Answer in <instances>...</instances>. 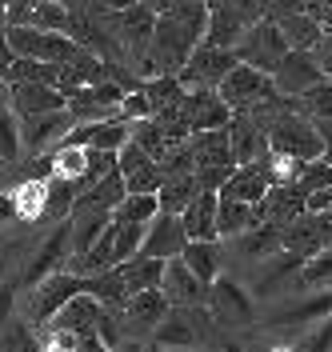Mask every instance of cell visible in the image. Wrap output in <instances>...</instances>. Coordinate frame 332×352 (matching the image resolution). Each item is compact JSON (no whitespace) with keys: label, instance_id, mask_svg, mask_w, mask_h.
Instances as JSON below:
<instances>
[{"label":"cell","instance_id":"obj_33","mask_svg":"<svg viewBox=\"0 0 332 352\" xmlns=\"http://www.w3.org/2000/svg\"><path fill=\"white\" fill-rule=\"evenodd\" d=\"M276 28L285 32L288 48H309V52L320 44V36H324L320 21L309 16V12H288V16H276Z\"/></svg>","mask_w":332,"mask_h":352},{"label":"cell","instance_id":"obj_26","mask_svg":"<svg viewBox=\"0 0 332 352\" xmlns=\"http://www.w3.org/2000/svg\"><path fill=\"white\" fill-rule=\"evenodd\" d=\"M236 248L244 256H252V261H268V256L285 252V228L272 224V220H261V224H252L248 232L236 236Z\"/></svg>","mask_w":332,"mask_h":352},{"label":"cell","instance_id":"obj_29","mask_svg":"<svg viewBox=\"0 0 332 352\" xmlns=\"http://www.w3.org/2000/svg\"><path fill=\"white\" fill-rule=\"evenodd\" d=\"M85 292H89L92 300H100L104 308L112 312H120V308L129 305V285H124V276H120V268H104V272H92L85 276Z\"/></svg>","mask_w":332,"mask_h":352},{"label":"cell","instance_id":"obj_50","mask_svg":"<svg viewBox=\"0 0 332 352\" xmlns=\"http://www.w3.org/2000/svg\"><path fill=\"white\" fill-rule=\"evenodd\" d=\"M232 173H236V168H197V184L204 192H221L224 184L232 180Z\"/></svg>","mask_w":332,"mask_h":352},{"label":"cell","instance_id":"obj_62","mask_svg":"<svg viewBox=\"0 0 332 352\" xmlns=\"http://www.w3.org/2000/svg\"><path fill=\"white\" fill-rule=\"evenodd\" d=\"M4 164H8V160H4V156H0V168H4Z\"/></svg>","mask_w":332,"mask_h":352},{"label":"cell","instance_id":"obj_22","mask_svg":"<svg viewBox=\"0 0 332 352\" xmlns=\"http://www.w3.org/2000/svg\"><path fill=\"white\" fill-rule=\"evenodd\" d=\"M12 109L21 120L45 116V112H60L68 109V96L52 85H12Z\"/></svg>","mask_w":332,"mask_h":352},{"label":"cell","instance_id":"obj_48","mask_svg":"<svg viewBox=\"0 0 332 352\" xmlns=\"http://www.w3.org/2000/svg\"><path fill=\"white\" fill-rule=\"evenodd\" d=\"M300 188L305 192H316V188H332V164L320 156V160H309L300 168Z\"/></svg>","mask_w":332,"mask_h":352},{"label":"cell","instance_id":"obj_28","mask_svg":"<svg viewBox=\"0 0 332 352\" xmlns=\"http://www.w3.org/2000/svg\"><path fill=\"white\" fill-rule=\"evenodd\" d=\"M180 261L188 264V272L197 276L204 288H212V280L221 276V244L217 241H188Z\"/></svg>","mask_w":332,"mask_h":352},{"label":"cell","instance_id":"obj_8","mask_svg":"<svg viewBox=\"0 0 332 352\" xmlns=\"http://www.w3.org/2000/svg\"><path fill=\"white\" fill-rule=\"evenodd\" d=\"M72 256V217L60 220L52 232L45 236V244L36 248V256L24 264V276H21V288H36L41 280H48L52 272H60Z\"/></svg>","mask_w":332,"mask_h":352},{"label":"cell","instance_id":"obj_23","mask_svg":"<svg viewBox=\"0 0 332 352\" xmlns=\"http://www.w3.org/2000/svg\"><path fill=\"white\" fill-rule=\"evenodd\" d=\"M188 148H192V160H197V168H236V160H232V140H228V129L192 132V136H188Z\"/></svg>","mask_w":332,"mask_h":352},{"label":"cell","instance_id":"obj_64","mask_svg":"<svg viewBox=\"0 0 332 352\" xmlns=\"http://www.w3.org/2000/svg\"><path fill=\"white\" fill-rule=\"evenodd\" d=\"M0 285H4V276H0Z\"/></svg>","mask_w":332,"mask_h":352},{"label":"cell","instance_id":"obj_53","mask_svg":"<svg viewBox=\"0 0 332 352\" xmlns=\"http://www.w3.org/2000/svg\"><path fill=\"white\" fill-rule=\"evenodd\" d=\"M312 56H316V65L324 68V76L332 80V32H324V36H320V44L312 48Z\"/></svg>","mask_w":332,"mask_h":352},{"label":"cell","instance_id":"obj_52","mask_svg":"<svg viewBox=\"0 0 332 352\" xmlns=\"http://www.w3.org/2000/svg\"><path fill=\"white\" fill-rule=\"evenodd\" d=\"M305 212H332V188H316V192H309V200H305Z\"/></svg>","mask_w":332,"mask_h":352},{"label":"cell","instance_id":"obj_51","mask_svg":"<svg viewBox=\"0 0 332 352\" xmlns=\"http://www.w3.org/2000/svg\"><path fill=\"white\" fill-rule=\"evenodd\" d=\"M232 8L241 12V21L252 28V24L268 21V0H232Z\"/></svg>","mask_w":332,"mask_h":352},{"label":"cell","instance_id":"obj_40","mask_svg":"<svg viewBox=\"0 0 332 352\" xmlns=\"http://www.w3.org/2000/svg\"><path fill=\"white\" fill-rule=\"evenodd\" d=\"M129 144H136L140 153H148L153 160H164V156L177 148V144H168L164 129L156 124L153 116H148V120H133V136H129Z\"/></svg>","mask_w":332,"mask_h":352},{"label":"cell","instance_id":"obj_18","mask_svg":"<svg viewBox=\"0 0 332 352\" xmlns=\"http://www.w3.org/2000/svg\"><path fill=\"white\" fill-rule=\"evenodd\" d=\"M228 140H232V160L236 164H256L268 156V132L248 116V112H232L228 120Z\"/></svg>","mask_w":332,"mask_h":352},{"label":"cell","instance_id":"obj_3","mask_svg":"<svg viewBox=\"0 0 332 352\" xmlns=\"http://www.w3.org/2000/svg\"><path fill=\"white\" fill-rule=\"evenodd\" d=\"M109 28H112V36H116V44L124 48L129 65L140 72L144 56H148V44H153L156 12H148L144 4H133V8H124V12H109Z\"/></svg>","mask_w":332,"mask_h":352},{"label":"cell","instance_id":"obj_25","mask_svg":"<svg viewBox=\"0 0 332 352\" xmlns=\"http://www.w3.org/2000/svg\"><path fill=\"white\" fill-rule=\"evenodd\" d=\"M100 312H104V305L100 300H92L89 292H80V296H72L48 324L52 329H65V332H96V324H100Z\"/></svg>","mask_w":332,"mask_h":352},{"label":"cell","instance_id":"obj_38","mask_svg":"<svg viewBox=\"0 0 332 352\" xmlns=\"http://www.w3.org/2000/svg\"><path fill=\"white\" fill-rule=\"evenodd\" d=\"M124 197H129V188H124V176L112 173V176H104L100 184H92L89 192L76 200V208H100V212H112V208H116Z\"/></svg>","mask_w":332,"mask_h":352},{"label":"cell","instance_id":"obj_36","mask_svg":"<svg viewBox=\"0 0 332 352\" xmlns=\"http://www.w3.org/2000/svg\"><path fill=\"white\" fill-rule=\"evenodd\" d=\"M45 192H48V176H24L12 188V204H16V220H45Z\"/></svg>","mask_w":332,"mask_h":352},{"label":"cell","instance_id":"obj_47","mask_svg":"<svg viewBox=\"0 0 332 352\" xmlns=\"http://www.w3.org/2000/svg\"><path fill=\"white\" fill-rule=\"evenodd\" d=\"M52 176L80 180L85 176V148H52Z\"/></svg>","mask_w":332,"mask_h":352},{"label":"cell","instance_id":"obj_59","mask_svg":"<svg viewBox=\"0 0 332 352\" xmlns=\"http://www.w3.org/2000/svg\"><path fill=\"white\" fill-rule=\"evenodd\" d=\"M65 8H72V12H92V8H100V0H60Z\"/></svg>","mask_w":332,"mask_h":352},{"label":"cell","instance_id":"obj_56","mask_svg":"<svg viewBox=\"0 0 332 352\" xmlns=\"http://www.w3.org/2000/svg\"><path fill=\"white\" fill-rule=\"evenodd\" d=\"M16 220V204H12V192H0V224H12Z\"/></svg>","mask_w":332,"mask_h":352},{"label":"cell","instance_id":"obj_57","mask_svg":"<svg viewBox=\"0 0 332 352\" xmlns=\"http://www.w3.org/2000/svg\"><path fill=\"white\" fill-rule=\"evenodd\" d=\"M12 60H16V56H12V48H8V36L0 32V80H4V72L12 68Z\"/></svg>","mask_w":332,"mask_h":352},{"label":"cell","instance_id":"obj_63","mask_svg":"<svg viewBox=\"0 0 332 352\" xmlns=\"http://www.w3.org/2000/svg\"><path fill=\"white\" fill-rule=\"evenodd\" d=\"M0 4H4V8H8V0H0Z\"/></svg>","mask_w":332,"mask_h":352},{"label":"cell","instance_id":"obj_24","mask_svg":"<svg viewBox=\"0 0 332 352\" xmlns=\"http://www.w3.org/2000/svg\"><path fill=\"white\" fill-rule=\"evenodd\" d=\"M217 204H221V192H204V188H200L197 200L180 212L188 241H221V236H217Z\"/></svg>","mask_w":332,"mask_h":352},{"label":"cell","instance_id":"obj_9","mask_svg":"<svg viewBox=\"0 0 332 352\" xmlns=\"http://www.w3.org/2000/svg\"><path fill=\"white\" fill-rule=\"evenodd\" d=\"M320 80H329V76H324V68L316 65V56H312L309 48H288V56L272 72V88L280 96H288V100H300Z\"/></svg>","mask_w":332,"mask_h":352},{"label":"cell","instance_id":"obj_1","mask_svg":"<svg viewBox=\"0 0 332 352\" xmlns=\"http://www.w3.org/2000/svg\"><path fill=\"white\" fill-rule=\"evenodd\" d=\"M204 32H208V4L204 0H180L177 8L160 12L153 28L148 56L140 65V76L144 80L177 76L180 68L188 65V56L204 44Z\"/></svg>","mask_w":332,"mask_h":352},{"label":"cell","instance_id":"obj_44","mask_svg":"<svg viewBox=\"0 0 332 352\" xmlns=\"http://www.w3.org/2000/svg\"><path fill=\"white\" fill-rule=\"evenodd\" d=\"M0 352H41V340L32 336V324L24 316H12L0 332Z\"/></svg>","mask_w":332,"mask_h":352},{"label":"cell","instance_id":"obj_4","mask_svg":"<svg viewBox=\"0 0 332 352\" xmlns=\"http://www.w3.org/2000/svg\"><path fill=\"white\" fill-rule=\"evenodd\" d=\"M217 92H221V100L232 112H252L256 104H265V100H272V96H276L272 76H268V72H261V68H252V65H236L221 80V85H217Z\"/></svg>","mask_w":332,"mask_h":352},{"label":"cell","instance_id":"obj_61","mask_svg":"<svg viewBox=\"0 0 332 352\" xmlns=\"http://www.w3.org/2000/svg\"><path fill=\"white\" fill-rule=\"evenodd\" d=\"M4 28H8V8L0 4V32H4Z\"/></svg>","mask_w":332,"mask_h":352},{"label":"cell","instance_id":"obj_55","mask_svg":"<svg viewBox=\"0 0 332 352\" xmlns=\"http://www.w3.org/2000/svg\"><path fill=\"white\" fill-rule=\"evenodd\" d=\"M72 352H116V349H109L96 332H80V336H76V349H72Z\"/></svg>","mask_w":332,"mask_h":352},{"label":"cell","instance_id":"obj_37","mask_svg":"<svg viewBox=\"0 0 332 352\" xmlns=\"http://www.w3.org/2000/svg\"><path fill=\"white\" fill-rule=\"evenodd\" d=\"M116 268H120V276H124L129 292L160 288V280H164V261H156V256H133V261L116 264Z\"/></svg>","mask_w":332,"mask_h":352},{"label":"cell","instance_id":"obj_49","mask_svg":"<svg viewBox=\"0 0 332 352\" xmlns=\"http://www.w3.org/2000/svg\"><path fill=\"white\" fill-rule=\"evenodd\" d=\"M296 352H332V316H324L316 329H312V336H305L300 344H292Z\"/></svg>","mask_w":332,"mask_h":352},{"label":"cell","instance_id":"obj_16","mask_svg":"<svg viewBox=\"0 0 332 352\" xmlns=\"http://www.w3.org/2000/svg\"><path fill=\"white\" fill-rule=\"evenodd\" d=\"M21 124H24V129H21V148H24V153H32V156H41L48 144L56 148L76 120L68 116V109H60V112H45V116L21 120Z\"/></svg>","mask_w":332,"mask_h":352},{"label":"cell","instance_id":"obj_39","mask_svg":"<svg viewBox=\"0 0 332 352\" xmlns=\"http://www.w3.org/2000/svg\"><path fill=\"white\" fill-rule=\"evenodd\" d=\"M156 212H160L156 192H129V197L112 208V220H116V224H148Z\"/></svg>","mask_w":332,"mask_h":352},{"label":"cell","instance_id":"obj_11","mask_svg":"<svg viewBox=\"0 0 332 352\" xmlns=\"http://www.w3.org/2000/svg\"><path fill=\"white\" fill-rule=\"evenodd\" d=\"M180 112H184V120H188V129L192 132H208V129H228V120H232V109L221 100V92L217 88H184V96H180Z\"/></svg>","mask_w":332,"mask_h":352},{"label":"cell","instance_id":"obj_14","mask_svg":"<svg viewBox=\"0 0 332 352\" xmlns=\"http://www.w3.org/2000/svg\"><path fill=\"white\" fill-rule=\"evenodd\" d=\"M197 320H200L197 308H173V312L153 329V344L160 352H192L197 340H200Z\"/></svg>","mask_w":332,"mask_h":352},{"label":"cell","instance_id":"obj_20","mask_svg":"<svg viewBox=\"0 0 332 352\" xmlns=\"http://www.w3.org/2000/svg\"><path fill=\"white\" fill-rule=\"evenodd\" d=\"M168 312H173L168 296L160 288H144V292L129 296V305L120 308V320H124V332H140V329H156Z\"/></svg>","mask_w":332,"mask_h":352},{"label":"cell","instance_id":"obj_10","mask_svg":"<svg viewBox=\"0 0 332 352\" xmlns=\"http://www.w3.org/2000/svg\"><path fill=\"white\" fill-rule=\"evenodd\" d=\"M208 316L224 324V329H248L252 320H256V308L248 300V292H244L236 280H228V276H217L212 288H208Z\"/></svg>","mask_w":332,"mask_h":352},{"label":"cell","instance_id":"obj_13","mask_svg":"<svg viewBox=\"0 0 332 352\" xmlns=\"http://www.w3.org/2000/svg\"><path fill=\"white\" fill-rule=\"evenodd\" d=\"M188 232H184V220L173 212H156L144 228V241H140V256H156V261H173L184 252Z\"/></svg>","mask_w":332,"mask_h":352},{"label":"cell","instance_id":"obj_15","mask_svg":"<svg viewBox=\"0 0 332 352\" xmlns=\"http://www.w3.org/2000/svg\"><path fill=\"white\" fill-rule=\"evenodd\" d=\"M305 200H309V192H305L300 184H272L265 192V200L252 204L256 224H261V220H272V224L288 228L296 217H305Z\"/></svg>","mask_w":332,"mask_h":352},{"label":"cell","instance_id":"obj_42","mask_svg":"<svg viewBox=\"0 0 332 352\" xmlns=\"http://www.w3.org/2000/svg\"><path fill=\"white\" fill-rule=\"evenodd\" d=\"M324 320V316H332V288L329 292H320V296H312V300H305L300 308H285V312H276L272 316V324H309V320Z\"/></svg>","mask_w":332,"mask_h":352},{"label":"cell","instance_id":"obj_31","mask_svg":"<svg viewBox=\"0 0 332 352\" xmlns=\"http://www.w3.org/2000/svg\"><path fill=\"white\" fill-rule=\"evenodd\" d=\"M80 200V184L68 180V176H48V192H45V220H68L72 208Z\"/></svg>","mask_w":332,"mask_h":352},{"label":"cell","instance_id":"obj_12","mask_svg":"<svg viewBox=\"0 0 332 352\" xmlns=\"http://www.w3.org/2000/svg\"><path fill=\"white\" fill-rule=\"evenodd\" d=\"M133 136V120H100V124H72L68 136L56 148H104V153H120Z\"/></svg>","mask_w":332,"mask_h":352},{"label":"cell","instance_id":"obj_43","mask_svg":"<svg viewBox=\"0 0 332 352\" xmlns=\"http://www.w3.org/2000/svg\"><path fill=\"white\" fill-rule=\"evenodd\" d=\"M148 224H116L112 220V264H124L140 256V241H144Z\"/></svg>","mask_w":332,"mask_h":352},{"label":"cell","instance_id":"obj_60","mask_svg":"<svg viewBox=\"0 0 332 352\" xmlns=\"http://www.w3.org/2000/svg\"><path fill=\"white\" fill-rule=\"evenodd\" d=\"M133 4H140V0H100L104 12H124V8H133Z\"/></svg>","mask_w":332,"mask_h":352},{"label":"cell","instance_id":"obj_45","mask_svg":"<svg viewBox=\"0 0 332 352\" xmlns=\"http://www.w3.org/2000/svg\"><path fill=\"white\" fill-rule=\"evenodd\" d=\"M309 120H332V80H320L316 88H309L300 100H296Z\"/></svg>","mask_w":332,"mask_h":352},{"label":"cell","instance_id":"obj_46","mask_svg":"<svg viewBox=\"0 0 332 352\" xmlns=\"http://www.w3.org/2000/svg\"><path fill=\"white\" fill-rule=\"evenodd\" d=\"M300 285H305V288L332 285V244H329V248H320L316 256H309V261H305V268H300Z\"/></svg>","mask_w":332,"mask_h":352},{"label":"cell","instance_id":"obj_27","mask_svg":"<svg viewBox=\"0 0 332 352\" xmlns=\"http://www.w3.org/2000/svg\"><path fill=\"white\" fill-rule=\"evenodd\" d=\"M268 188H272V184H268V168H265V160H256V164H236L232 180L224 184L221 192L244 200V204H261Z\"/></svg>","mask_w":332,"mask_h":352},{"label":"cell","instance_id":"obj_41","mask_svg":"<svg viewBox=\"0 0 332 352\" xmlns=\"http://www.w3.org/2000/svg\"><path fill=\"white\" fill-rule=\"evenodd\" d=\"M120 173V160H116V153H104V148H85V176L76 180L80 184V197L89 192L92 184H100L104 176Z\"/></svg>","mask_w":332,"mask_h":352},{"label":"cell","instance_id":"obj_17","mask_svg":"<svg viewBox=\"0 0 332 352\" xmlns=\"http://www.w3.org/2000/svg\"><path fill=\"white\" fill-rule=\"evenodd\" d=\"M120 176H124V188L129 192H160V184H164V168H160V160H153L148 153H140L136 144H124L120 153Z\"/></svg>","mask_w":332,"mask_h":352},{"label":"cell","instance_id":"obj_2","mask_svg":"<svg viewBox=\"0 0 332 352\" xmlns=\"http://www.w3.org/2000/svg\"><path fill=\"white\" fill-rule=\"evenodd\" d=\"M12 56L24 60H48V65H72L80 56V44L72 41L68 32H45V28H32V24H8L4 28Z\"/></svg>","mask_w":332,"mask_h":352},{"label":"cell","instance_id":"obj_6","mask_svg":"<svg viewBox=\"0 0 332 352\" xmlns=\"http://www.w3.org/2000/svg\"><path fill=\"white\" fill-rule=\"evenodd\" d=\"M80 292H85V276L60 268V272H52L48 280H41V285L32 288V308L24 312V320H28V324H48V320H52L72 296H80Z\"/></svg>","mask_w":332,"mask_h":352},{"label":"cell","instance_id":"obj_54","mask_svg":"<svg viewBox=\"0 0 332 352\" xmlns=\"http://www.w3.org/2000/svg\"><path fill=\"white\" fill-rule=\"evenodd\" d=\"M12 305H16V288L4 280V285H0V332H4L8 320H12Z\"/></svg>","mask_w":332,"mask_h":352},{"label":"cell","instance_id":"obj_7","mask_svg":"<svg viewBox=\"0 0 332 352\" xmlns=\"http://www.w3.org/2000/svg\"><path fill=\"white\" fill-rule=\"evenodd\" d=\"M241 65L236 60V48H212V44H200L197 52L188 56V65L177 72L180 88H217L232 72V68Z\"/></svg>","mask_w":332,"mask_h":352},{"label":"cell","instance_id":"obj_30","mask_svg":"<svg viewBox=\"0 0 332 352\" xmlns=\"http://www.w3.org/2000/svg\"><path fill=\"white\" fill-rule=\"evenodd\" d=\"M197 192H200L197 173L164 176V184H160V192H156V200H160V212H173V217H180V212L197 200Z\"/></svg>","mask_w":332,"mask_h":352},{"label":"cell","instance_id":"obj_34","mask_svg":"<svg viewBox=\"0 0 332 352\" xmlns=\"http://www.w3.org/2000/svg\"><path fill=\"white\" fill-rule=\"evenodd\" d=\"M0 156L12 164L21 156V116L12 109V88L0 80Z\"/></svg>","mask_w":332,"mask_h":352},{"label":"cell","instance_id":"obj_58","mask_svg":"<svg viewBox=\"0 0 332 352\" xmlns=\"http://www.w3.org/2000/svg\"><path fill=\"white\" fill-rule=\"evenodd\" d=\"M140 4H144L148 12H156V16H160V12H168V8H177L180 0H140Z\"/></svg>","mask_w":332,"mask_h":352},{"label":"cell","instance_id":"obj_21","mask_svg":"<svg viewBox=\"0 0 332 352\" xmlns=\"http://www.w3.org/2000/svg\"><path fill=\"white\" fill-rule=\"evenodd\" d=\"M244 32H248V24L232 8V0H208V32H204V44H212V48H236Z\"/></svg>","mask_w":332,"mask_h":352},{"label":"cell","instance_id":"obj_32","mask_svg":"<svg viewBox=\"0 0 332 352\" xmlns=\"http://www.w3.org/2000/svg\"><path fill=\"white\" fill-rule=\"evenodd\" d=\"M252 224H256L252 204H244V200L221 192V204H217V236H241Z\"/></svg>","mask_w":332,"mask_h":352},{"label":"cell","instance_id":"obj_19","mask_svg":"<svg viewBox=\"0 0 332 352\" xmlns=\"http://www.w3.org/2000/svg\"><path fill=\"white\" fill-rule=\"evenodd\" d=\"M160 292L168 296V305H177V308H200V305H204V296H208V288L188 272V264L180 261V256L164 261V280H160Z\"/></svg>","mask_w":332,"mask_h":352},{"label":"cell","instance_id":"obj_5","mask_svg":"<svg viewBox=\"0 0 332 352\" xmlns=\"http://www.w3.org/2000/svg\"><path fill=\"white\" fill-rule=\"evenodd\" d=\"M285 56H288V41H285V32L276 28V21L252 24V28L241 36V44H236V60L261 68V72H268V76L276 72V65H280Z\"/></svg>","mask_w":332,"mask_h":352},{"label":"cell","instance_id":"obj_35","mask_svg":"<svg viewBox=\"0 0 332 352\" xmlns=\"http://www.w3.org/2000/svg\"><path fill=\"white\" fill-rule=\"evenodd\" d=\"M60 68L65 65H48V60H24V56H16L12 60V68L4 72V85H60Z\"/></svg>","mask_w":332,"mask_h":352}]
</instances>
